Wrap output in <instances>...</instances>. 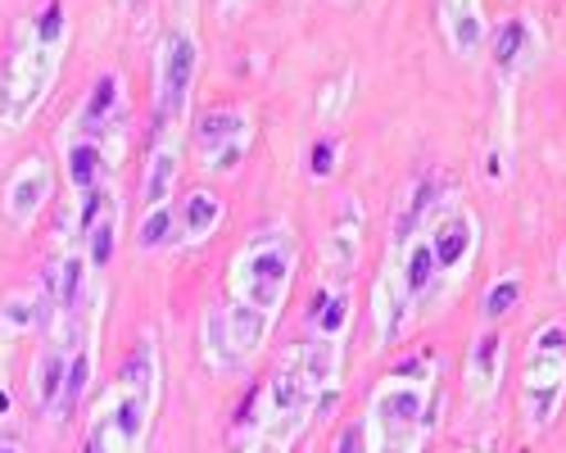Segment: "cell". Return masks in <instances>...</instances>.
Masks as SVG:
<instances>
[{
	"label": "cell",
	"mask_w": 566,
	"mask_h": 453,
	"mask_svg": "<svg viewBox=\"0 0 566 453\" xmlns=\"http://www.w3.org/2000/svg\"><path fill=\"white\" fill-rule=\"evenodd\" d=\"M60 45H64V6L51 0L41 10V19L32 23L28 41L19 45V55L6 69V82H0V123L10 131L23 127L41 101L51 96L55 73H60Z\"/></svg>",
	"instance_id": "obj_1"
},
{
	"label": "cell",
	"mask_w": 566,
	"mask_h": 453,
	"mask_svg": "<svg viewBox=\"0 0 566 453\" xmlns=\"http://www.w3.org/2000/svg\"><path fill=\"white\" fill-rule=\"evenodd\" d=\"M150 413H155V354L146 345L127 358V368L118 372L114 390L105 394L82 453H136L146 444Z\"/></svg>",
	"instance_id": "obj_2"
},
{
	"label": "cell",
	"mask_w": 566,
	"mask_h": 453,
	"mask_svg": "<svg viewBox=\"0 0 566 453\" xmlns=\"http://www.w3.org/2000/svg\"><path fill=\"white\" fill-rule=\"evenodd\" d=\"M291 282H295V241L281 227L254 236L241 250V259H235V295H241V304L259 308L263 317H276Z\"/></svg>",
	"instance_id": "obj_3"
},
{
	"label": "cell",
	"mask_w": 566,
	"mask_h": 453,
	"mask_svg": "<svg viewBox=\"0 0 566 453\" xmlns=\"http://www.w3.org/2000/svg\"><path fill=\"white\" fill-rule=\"evenodd\" d=\"M268 327L272 317H263L259 308L235 299L231 308H213L205 317V349H209V362L218 372H235L245 358L259 354V345L268 340Z\"/></svg>",
	"instance_id": "obj_4"
},
{
	"label": "cell",
	"mask_w": 566,
	"mask_h": 453,
	"mask_svg": "<svg viewBox=\"0 0 566 453\" xmlns=\"http://www.w3.org/2000/svg\"><path fill=\"white\" fill-rule=\"evenodd\" d=\"M367 418L376 422V431L390 440V449H395L399 440L417 444V431H421V426H431V422H427V386H421V381H399V377H390L381 390H376Z\"/></svg>",
	"instance_id": "obj_5"
},
{
	"label": "cell",
	"mask_w": 566,
	"mask_h": 453,
	"mask_svg": "<svg viewBox=\"0 0 566 453\" xmlns=\"http://www.w3.org/2000/svg\"><path fill=\"white\" fill-rule=\"evenodd\" d=\"M250 118L241 109H209L196 127V141H200V159L209 172H235L250 150Z\"/></svg>",
	"instance_id": "obj_6"
},
{
	"label": "cell",
	"mask_w": 566,
	"mask_h": 453,
	"mask_svg": "<svg viewBox=\"0 0 566 453\" xmlns=\"http://www.w3.org/2000/svg\"><path fill=\"white\" fill-rule=\"evenodd\" d=\"M191 77H196V41L186 32H172L159 51V127H177L186 96H191Z\"/></svg>",
	"instance_id": "obj_7"
},
{
	"label": "cell",
	"mask_w": 566,
	"mask_h": 453,
	"mask_svg": "<svg viewBox=\"0 0 566 453\" xmlns=\"http://www.w3.org/2000/svg\"><path fill=\"white\" fill-rule=\"evenodd\" d=\"M358 259H363V213H358V200L345 196L332 236H326V245H322V267H326V277H332L336 286H345L354 277Z\"/></svg>",
	"instance_id": "obj_8"
},
{
	"label": "cell",
	"mask_w": 566,
	"mask_h": 453,
	"mask_svg": "<svg viewBox=\"0 0 566 453\" xmlns=\"http://www.w3.org/2000/svg\"><path fill=\"white\" fill-rule=\"evenodd\" d=\"M51 187H55V177H51V164H45V155H28L14 168L10 187H6V213L19 227H28L45 209V200H51Z\"/></svg>",
	"instance_id": "obj_9"
},
{
	"label": "cell",
	"mask_w": 566,
	"mask_h": 453,
	"mask_svg": "<svg viewBox=\"0 0 566 453\" xmlns=\"http://www.w3.org/2000/svg\"><path fill=\"white\" fill-rule=\"evenodd\" d=\"M562 381H566V358L562 354H535L531 372H526V418L531 426H548L557 403H562Z\"/></svg>",
	"instance_id": "obj_10"
},
{
	"label": "cell",
	"mask_w": 566,
	"mask_h": 453,
	"mask_svg": "<svg viewBox=\"0 0 566 453\" xmlns=\"http://www.w3.org/2000/svg\"><path fill=\"white\" fill-rule=\"evenodd\" d=\"M177 164H181V146H177L172 127H155V150L146 159V177H140V200H146V209L168 204L172 181H177Z\"/></svg>",
	"instance_id": "obj_11"
},
{
	"label": "cell",
	"mask_w": 566,
	"mask_h": 453,
	"mask_svg": "<svg viewBox=\"0 0 566 453\" xmlns=\"http://www.w3.org/2000/svg\"><path fill=\"white\" fill-rule=\"evenodd\" d=\"M64 172H69V187H73L77 196L96 191L101 181H105V146L96 141V136L73 131L69 146H64Z\"/></svg>",
	"instance_id": "obj_12"
},
{
	"label": "cell",
	"mask_w": 566,
	"mask_h": 453,
	"mask_svg": "<svg viewBox=\"0 0 566 453\" xmlns=\"http://www.w3.org/2000/svg\"><path fill=\"white\" fill-rule=\"evenodd\" d=\"M427 241H431L436 267H440V272H453V267L471 254V245H476V222H471L467 213H449L444 222H436V232H431Z\"/></svg>",
	"instance_id": "obj_13"
},
{
	"label": "cell",
	"mask_w": 566,
	"mask_h": 453,
	"mask_svg": "<svg viewBox=\"0 0 566 453\" xmlns=\"http://www.w3.org/2000/svg\"><path fill=\"white\" fill-rule=\"evenodd\" d=\"M499 372H503V340L494 331H485L467 354V394L471 399H490L494 386H499Z\"/></svg>",
	"instance_id": "obj_14"
},
{
	"label": "cell",
	"mask_w": 566,
	"mask_h": 453,
	"mask_svg": "<svg viewBox=\"0 0 566 453\" xmlns=\"http://www.w3.org/2000/svg\"><path fill=\"white\" fill-rule=\"evenodd\" d=\"M64 372H69V345L51 340V345H45V354L32 362V399L45 408V413H55L60 390H64Z\"/></svg>",
	"instance_id": "obj_15"
},
{
	"label": "cell",
	"mask_w": 566,
	"mask_h": 453,
	"mask_svg": "<svg viewBox=\"0 0 566 453\" xmlns=\"http://www.w3.org/2000/svg\"><path fill=\"white\" fill-rule=\"evenodd\" d=\"M291 358H295V368L304 372L313 394L326 390V386H336V377H340V345L336 340H313V345L295 349Z\"/></svg>",
	"instance_id": "obj_16"
},
{
	"label": "cell",
	"mask_w": 566,
	"mask_h": 453,
	"mask_svg": "<svg viewBox=\"0 0 566 453\" xmlns=\"http://www.w3.org/2000/svg\"><path fill=\"white\" fill-rule=\"evenodd\" d=\"M51 317H60V313L45 308L41 295L19 291V295L6 299V308H0V331H6V336H23V331H36V327H51Z\"/></svg>",
	"instance_id": "obj_17"
},
{
	"label": "cell",
	"mask_w": 566,
	"mask_h": 453,
	"mask_svg": "<svg viewBox=\"0 0 566 453\" xmlns=\"http://www.w3.org/2000/svg\"><path fill=\"white\" fill-rule=\"evenodd\" d=\"M118 101H123V82L114 77V73H105V77H96V86H91V96H86V105H82V114H77V131L82 136H96L101 127H109V114L118 109Z\"/></svg>",
	"instance_id": "obj_18"
},
{
	"label": "cell",
	"mask_w": 566,
	"mask_h": 453,
	"mask_svg": "<svg viewBox=\"0 0 566 453\" xmlns=\"http://www.w3.org/2000/svg\"><path fill=\"white\" fill-rule=\"evenodd\" d=\"M96 372V354H91V331L82 336V345L69 349V372H64V390H60V403H55V418H69L77 399L86 394V381Z\"/></svg>",
	"instance_id": "obj_19"
},
{
	"label": "cell",
	"mask_w": 566,
	"mask_h": 453,
	"mask_svg": "<svg viewBox=\"0 0 566 453\" xmlns=\"http://www.w3.org/2000/svg\"><path fill=\"white\" fill-rule=\"evenodd\" d=\"M436 254H431V241H408L403 245V267H399V286H403V295L408 299H417V295H427L431 291V282H436Z\"/></svg>",
	"instance_id": "obj_20"
},
{
	"label": "cell",
	"mask_w": 566,
	"mask_h": 453,
	"mask_svg": "<svg viewBox=\"0 0 566 453\" xmlns=\"http://www.w3.org/2000/svg\"><path fill=\"white\" fill-rule=\"evenodd\" d=\"M222 218V200L209 196V191H196V196H186L181 200V213H177V227H181V236L186 241H205L213 227Z\"/></svg>",
	"instance_id": "obj_21"
},
{
	"label": "cell",
	"mask_w": 566,
	"mask_h": 453,
	"mask_svg": "<svg viewBox=\"0 0 566 453\" xmlns=\"http://www.w3.org/2000/svg\"><path fill=\"white\" fill-rule=\"evenodd\" d=\"M313 327L326 336V340H340V331H345V323H349V299H345V291H322L317 299H313Z\"/></svg>",
	"instance_id": "obj_22"
},
{
	"label": "cell",
	"mask_w": 566,
	"mask_h": 453,
	"mask_svg": "<svg viewBox=\"0 0 566 453\" xmlns=\"http://www.w3.org/2000/svg\"><path fill=\"white\" fill-rule=\"evenodd\" d=\"M449 36L453 51H476L481 41V19H476V0H449Z\"/></svg>",
	"instance_id": "obj_23"
},
{
	"label": "cell",
	"mask_w": 566,
	"mask_h": 453,
	"mask_svg": "<svg viewBox=\"0 0 566 453\" xmlns=\"http://www.w3.org/2000/svg\"><path fill=\"white\" fill-rule=\"evenodd\" d=\"M526 41H531L526 19H507L503 32H499V41H494V60H499V69H516V64H522Z\"/></svg>",
	"instance_id": "obj_24"
},
{
	"label": "cell",
	"mask_w": 566,
	"mask_h": 453,
	"mask_svg": "<svg viewBox=\"0 0 566 453\" xmlns=\"http://www.w3.org/2000/svg\"><path fill=\"white\" fill-rule=\"evenodd\" d=\"M177 227V213L168 209V204H159V209H150L146 218H140V227H136V245L140 250H159V245H168V232Z\"/></svg>",
	"instance_id": "obj_25"
},
{
	"label": "cell",
	"mask_w": 566,
	"mask_h": 453,
	"mask_svg": "<svg viewBox=\"0 0 566 453\" xmlns=\"http://www.w3.org/2000/svg\"><path fill=\"white\" fill-rule=\"evenodd\" d=\"M376 444H381V431H376V422L371 418H358V422H349L340 431V440H336L332 453H376Z\"/></svg>",
	"instance_id": "obj_26"
},
{
	"label": "cell",
	"mask_w": 566,
	"mask_h": 453,
	"mask_svg": "<svg viewBox=\"0 0 566 453\" xmlns=\"http://www.w3.org/2000/svg\"><path fill=\"white\" fill-rule=\"evenodd\" d=\"M86 241H91V267H105V263L114 259V204H109V213L86 232Z\"/></svg>",
	"instance_id": "obj_27"
},
{
	"label": "cell",
	"mask_w": 566,
	"mask_h": 453,
	"mask_svg": "<svg viewBox=\"0 0 566 453\" xmlns=\"http://www.w3.org/2000/svg\"><path fill=\"white\" fill-rule=\"evenodd\" d=\"M516 299H522V282H516V277L494 282V286H490V295H485V317H503V313H512V308H516Z\"/></svg>",
	"instance_id": "obj_28"
},
{
	"label": "cell",
	"mask_w": 566,
	"mask_h": 453,
	"mask_svg": "<svg viewBox=\"0 0 566 453\" xmlns=\"http://www.w3.org/2000/svg\"><path fill=\"white\" fill-rule=\"evenodd\" d=\"M332 168H336V141H317L313 159H308V172L313 177H332Z\"/></svg>",
	"instance_id": "obj_29"
},
{
	"label": "cell",
	"mask_w": 566,
	"mask_h": 453,
	"mask_svg": "<svg viewBox=\"0 0 566 453\" xmlns=\"http://www.w3.org/2000/svg\"><path fill=\"white\" fill-rule=\"evenodd\" d=\"M562 340H566V327H548L535 336V354H562Z\"/></svg>",
	"instance_id": "obj_30"
},
{
	"label": "cell",
	"mask_w": 566,
	"mask_h": 453,
	"mask_svg": "<svg viewBox=\"0 0 566 453\" xmlns=\"http://www.w3.org/2000/svg\"><path fill=\"white\" fill-rule=\"evenodd\" d=\"M254 453H286V444H281V440H263Z\"/></svg>",
	"instance_id": "obj_31"
},
{
	"label": "cell",
	"mask_w": 566,
	"mask_h": 453,
	"mask_svg": "<svg viewBox=\"0 0 566 453\" xmlns=\"http://www.w3.org/2000/svg\"><path fill=\"white\" fill-rule=\"evenodd\" d=\"M0 413H10V394L6 390H0Z\"/></svg>",
	"instance_id": "obj_32"
},
{
	"label": "cell",
	"mask_w": 566,
	"mask_h": 453,
	"mask_svg": "<svg viewBox=\"0 0 566 453\" xmlns=\"http://www.w3.org/2000/svg\"><path fill=\"white\" fill-rule=\"evenodd\" d=\"M0 453H19V449L14 444H0Z\"/></svg>",
	"instance_id": "obj_33"
}]
</instances>
